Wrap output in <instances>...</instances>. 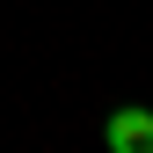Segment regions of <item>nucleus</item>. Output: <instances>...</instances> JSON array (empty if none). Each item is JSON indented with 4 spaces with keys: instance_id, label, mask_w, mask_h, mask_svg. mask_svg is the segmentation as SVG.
<instances>
[{
    "instance_id": "1",
    "label": "nucleus",
    "mask_w": 153,
    "mask_h": 153,
    "mask_svg": "<svg viewBox=\"0 0 153 153\" xmlns=\"http://www.w3.org/2000/svg\"><path fill=\"white\" fill-rule=\"evenodd\" d=\"M102 146L109 153H153V109H109Z\"/></svg>"
}]
</instances>
